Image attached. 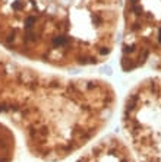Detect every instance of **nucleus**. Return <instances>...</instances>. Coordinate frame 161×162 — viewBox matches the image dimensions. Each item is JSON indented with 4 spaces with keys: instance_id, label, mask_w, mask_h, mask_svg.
<instances>
[{
    "instance_id": "39448f33",
    "label": "nucleus",
    "mask_w": 161,
    "mask_h": 162,
    "mask_svg": "<svg viewBox=\"0 0 161 162\" xmlns=\"http://www.w3.org/2000/svg\"><path fill=\"white\" fill-rule=\"evenodd\" d=\"M76 162H136V159L122 139L107 136L91 146Z\"/></svg>"
},
{
    "instance_id": "20e7f679",
    "label": "nucleus",
    "mask_w": 161,
    "mask_h": 162,
    "mask_svg": "<svg viewBox=\"0 0 161 162\" xmlns=\"http://www.w3.org/2000/svg\"><path fill=\"white\" fill-rule=\"evenodd\" d=\"M122 126L136 162H161V76L132 88L123 104Z\"/></svg>"
},
{
    "instance_id": "7ed1b4c3",
    "label": "nucleus",
    "mask_w": 161,
    "mask_h": 162,
    "mask_svg": "<svg viewBox=\"0 0 161 162\" xmlns=\"http://www.w3.org/2000/svg\"><path fill=\"white\" fill-rule=\"evenodd\" d=\"M122 70L161 72V0H122Z\"/></svg>"
},
{
    "instance_id": "f257e3e1",
    "label": "nucleus",
    "mask_w": 161,
    "mask_h": 162,
    "mask_svg": "<svg viewBox=\"0 0 161 162\" xmlns=\"http://www.w3.org/2000/svg\"><path fill=\"white\" fill-rule=\"evenodd\" d=\"M114 105L109 82L45 73L0 48V117L41 161H63L86 146L109 124Z\"/></svg>"
},
{
    "instance_id": "f03ea898",
    "label": "nucleus",
    "mask_w": 161,
    "mask_h": 162,
    "mask_svg": "<svg viewBox=\"0 0 161 162\" xmlns=\"http://www.w3.org/2000/svg\"><path fill=\"white\" fill-rule=\"evenodd\" d=\"M120 0H0V47L54 69L97 64L111 48Z\"/></svg>"
},
{
    "instance_id": "423d86ee",
    "label": "nucleus",
    "mask_w": 161,
    "mask_h": 162,
    "mask_svg": "<svg viewBox=\"0 0 161 162\" xmlns=\"http://www.w3.org/2000/svg\"><path fill=\"white\" fill-rule=\"evenodd\" d=\"M16 147V136L13 130L0 120V162L15 161Z\"/></svg>"
}]
</instances>
